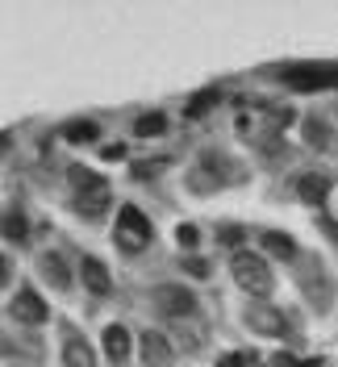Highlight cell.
Here are the masks:
<instances>
[{"label":"cell","mask_w":338,"mask_h":367,"mask_svg":"<svg viewBox=\"0 0 338 367\" xmlns=\"http://www.w3.org/2000/svg\"><path fill=\"white\" fill-rule=\"evenodd\" d=\"M213 104H217V92H197V100H192V104H188L184 113H188V117H205V113H209Z\"/></svg>","instance_id":"cb8c5ba5"},{"label":"cell","mask_w":338,"mask_h":367,"mask_svg":"<svg viewBox=\"0 0 338 367\" xmlns=\"http://www.w3.org/2000/svg\"><path fill=\"white\" fill-rule=\"evenodd\" d=\"M217 242H222V247H230V251L238 255V251H243V242H247V230H238V226H222V230H217Z\"/></svg>","instance_id":"7402d4cb"},{"label":"cell","mask_w":338,"mask_h":367,"mask_svg":"<svg viewBox=\"0 0 338 367\" xmlns=\"http://www.w3.org/2000/svg\"><path fill=\"white\" fill-rule=\"evenodd\" d=\"M217 367H247V355H238V351H230V355H222Z\"/></svg>","instance_id":"83f0119b"},{"label":"cell","mask_w":338,"mask_h":367,"mask_svg":"<svg viewBox=\"0 0 338 367\" xmlns=\"http://www.w3.org/2000/svg\"><path fill=\"white\" fill-rule=\"evenodd\" d=\"M25 234H29V230H25V213H21V209H8V213H4V238H8V242H21Z\"/></svg>","instance_id":"44dd1931"},{"label":"cell","mask_w":338,"mask_h":367,"mask_svg":"<svg viewBox=\"0 0 338 367\" xmlns=\"http://www.w3.org/2000/svg\"><path fill=\"white\" fill-rule=\"evenodd\" d=\"M197 242H201V230H197L192 221H184V226L176 230V247H184V251H192Z\"/></svg>","instance_id":"d4e9b609"},{"label":"cell","mask_w":338,"mask_h":367,"mask_svg":"<svg viewBox=\"0 0 338 367\" xmlns=\"http://www.w3.org/2000/svg\"><path fill=\"white\" fill-rule=\"evenodd\" d=\"M113 238H117V247H121V251L138 255V251H146V247H151V238H155V226H151V217H146L138 205H121V209H117Z\"/></svg>","instance_id":"7a4b0ae2"},{"label":"cell","mask_w":338,"mask_h":367,"mask_svg":"<svg viewBox=\"0 0 338 367\" xmlns=\"http://www.w3.org/2000/svg\"><path fill=\"white\" fill-rule=\"evenodd\" d=\"M100 155H105V163H113V159H121V155H125V146H121V142H113V146H105Z\"/></svg>","instance_id":"f1b7e54d"},{"label":"cell","mask_w":338,"mask_h":367,"mask_svg":"<svg viewBox=\"0 0 338 367\" xmlns=\"http://www.w3.org/2000/svg\"><path fill=\"white\" fill-rule=\"evenodd\" d=\"M138 351H142V364H151V367H167L171 364V338H163L159 330H142Z\"/></svg>","instance_id":"30bf717a"},{"label":"cell","mask_w":338,"mask_h":367,"mask_svg":"<svg viewBox=\"0 0 338 367\" xmlns=\"http://www.w3.org/2000/svg\"><path fill=\"white\" fill-rule=\"evenodd\" d=\"M263 251H268L272 259H284V263L297 259V242H293L289 234H280V230H268V234H263Z\"/></svg>","instance_id":"2e32d148"},{"label":"cell","mask_w":338,"mask_h":367,"mask_svg":"<svg viewBox=\"0 0 338 367\" xmlns=\"http://www.w3.org/2000/svg\"><path fill=\"white\" fill-rule=\"evenodd\" d=\"M192 280H209L213 276V267H209V259H201V255H184V263H180Z\"/></svg>","instance_id":"603a6c76"},{"label":"cell","mask_w":338,"mask_h":367,"mask_svg":"<svg viewBox=\"0 0 338 367\" xmlns=\"http://www.w3.org/2000/svg\"><path fill=\"white\" fill-rule=\"evenodd\" d=\"M109 209V188L105 192H88V196H75V213L79 217H100Z\"/></svg>","instance_id":"e0dca14e"},{"label":"cell","mask_w":338,"mask_h":367,"mask_svg":"<svg viewBox=\"0 0 338 367\" xmlns=\"http://www.w3.org/2000/svg\"><path fill=\"white\" fill-rule=\"evenodd\" d=\"M230 272H234V284H238L247 297H255V301H268L272 288H276L272 263H268L263 255H255V251H238V255L230 259Z\"/></svg>","instance_id":"6da1fadb"},{"label":"cell","mask_w":338,"mask_h":367,"mask_svg":"<svg viewBox=\"0 0 338 367\" xmlns=\"http://www.w3.org/2000/svg\"><path fill=\"white\" fill-rule=\"evenodd\" d=\"M79 280H84V288H88L92 297H109V292H113V276H109V267H105L96 255H84V259H79Z\"/></svg>","instance_id":"ba28073f"},{"label":"cell","mask_w":338,"mask_h":367,"mask_svg":"<svg viewBox=\"0 0 338 367\" xmlns=\"http://www.w3.org/2000/svg\"><path fill=\"white\" fill-rule=\"evenodd\" d=\"M205 322H197V318H180V322H171V347H180V351H201L205 347Z\"/></svg>","instance_id":"9c48e42d"},{"label":"cell","mask_w":338,"mask_h":367,"mask_svg":"<svg viewBox=\"0 0 338 367\" xmlns=\"http://www.w3.org/2000/svg\"><path fill=\"white\" fill-rule=\"evenodd\" d=\"M100 347H105V355H109L113 364H125V359H130V330H125L121 322L105 326V330H100Z\"/></svg>","instance_id":"8fae6325"},{"label":"cell","mask_w":338,"mask_h":367,"mask_svg":"<svg viewBox=\"0 0 338 367\" xmlns=\"http://www.w3.org/2000/svg\"><path fill=\"white\" fill-rule=\"evenodd\" d=\"M297 196H301L305 205H326V196H330V180L318 175V171H305V175H297Z\"/></svg>","instance_id":"5bb4252c"},{"label":"cell","mask_w":338,"mask_h":367,"mask_svg":"<svg viewBox=\"0 0 338 367\" xmlns=\"http://www.w3.org/2000/svg\"><path fill=\"white\" fill-rule=\"evenodd\" d=\"M134 134H138V138H159V134H167V117H163V113H142V117L134 121Z\"/></svg>","instance_id":"ac0fdd59"},{"label":"cell","mask_w":338,"mask_h":367,"mask_svg":"<svg viewBox=\"0 0 338 367\" xmlns=\"http://www.w3.org/2000/svg\"><path fill=\"white\" fill-rule=\"evenodd\" d=\"M8 313H13V322H21V326H46V322H50V305H46V297H38L33 288H21V292L8 301Z\"/></svg>","instance_id":"5b68a950"},{"label":"cell","mask_w":338,"mask_h":367,"mask_svg":"<svg viewBox=\"0 0 338 367\" xmlns=\"http://www.w3.org/2000/svg\"><path fill=\"white\" fill-rule=\"evenodd\" d=\"M268 121H272V130H284V125L293 121V109H284V104H268Z\"/></svg>","instance_id":"484cf974"},{"label":"cell","mask_w":338,"mask_h":367,"mask_svg":"<svg viewBox=\"0 0 338 367\" xmlns=\"http://www.w3.org/2000/svg\"><path fill=\"white\" fill-rule=\"evenodd\" d=\"M272 367H301V359L289 355V351H280V355H272Z\"/></svg>","instance_id":"4316f807"},{"label":"cell","mask_w":338,"mask_h":367,"mask_svg":"<svg viewBox=\"0 0 338 367\" xmlns=\"http://www.w3.org/2000/svg\"><path fill=\"white\" fill-rule=\"evenodd\" d=\"M67 180H71L75 196H88V192H105V188H109V180H105L100 171L84 167V163H71V167H67Z\"/></svg>","instance_id":"7c38bea8"},{"label":"cell","mask_w":338,"mask_h":367,"mask_svg":"<svg viewBox=\"0 0 338 367\" xmlns=\"http://www.w3.org/2000/svg\"><path fill=\"white\" fill-rule=\"evenodd\" d=\"M243 322H247L255 334H263V338H284V334H289V318H284L276 305H268V301H251V305L243 309Z\"/></svg>","instance_id":"277c9868"},{"label":"cell","mask_w":338,"mask_h":367,"mask_svg":"<svg viewBox=\"0 0 338 367\" xmlns=\"http://www.w3.org/2000/svg\"><path fill=\"white\" fill-rule=\"evenodd\" d=\"M38 272H42V280H46L50 288H59V292L71 288V263H67L59 251H42V255H38Z\"/></svg>","instance_id":"52a82bcc"},{"label":"cell","mask_w":338,"mask_h":367,"mask_svg":"<svg viewBox=\"0 0 338 367\" xmlns=\"http://www.w3.org/2000/svg\"><path fill=\"white\" fill-rule=\"evenodd\" d=\"M151 305H155L163 318L180 322V318H192V313H197V292H192V288H184V284H155Z\"/></svg>","instance_id":"3957f363"},{"label":"cell","mask_w":338,"mask_h":367,"mask_svg":"<svg viewBox=\"0 0 338 367\" xmlns=\"http://www.w3.org/2000/svg\"><path fill=\"white\" fill-rule=\"evenodd\" d=\"M280 79H284L289 88H297V92H322V88H330V67L301 63V67H284Z\"/></svg>","instance_id":"8992f818"},{"label":"cell","mask_w":338,"mask_h":367,"mask_svg":"<svg viewBox=\"0 0 338 367\" xmlns=\"http://www.w3.org/2000/svg\"><path fill=\"white\" fill-rule=\"evenodd\" d=\"M63 367H96V351L84 334H67L63 343Z\"/></svg>","instance_id":"4fadbf2b"},{"label":"cell","mask_w":338,"mask_h":367,"mask_svg":"<svg viewBox=\"0 0 338 367\" xmlns=\"http://www.w3.org/2000/svg\"><path fill=\"white\" fill-rule=\"evenodd\" d=\"M167 163H171L167 155H159V159H142V163H134V167H130V175H134V180H155Z\"/></svg>","instance_id":"ffe728a7"},{"label":"cell","mask_w":338,"mask_h":367,"mask_svg":"<svg viewBox=\"0 0 338 367\" xmlns=\"http://www.w3.org/2000/svg\"><path fill=\"white\" fill-rule=\"evenodd\" d=\"M63 138L84 146V142H96V138H100V125H96L92 117H75V121H67V125H63Z\"/></svg>","instance_id":"9a60e30c"},{"label":"cell","mask_w":338,"mask_h":367,"mask_svg":"<svg viewBox=\"0 0 338 367\" xmlns=\"http://www.w3.org/2000/svg\"><path fill=\"white\" fill-rule=\"evenodd\" d=\"M301 125H305V142H309V146H318V150H322V146H330V130H326V121H322V117H305Z\"/></svg>","instance_id":"d6986e66"},{"label":"cell","mask_w":338,"mask_h":367,"mask_svg":"<svg viewBox=\"0 0 338 367\" xmlns=\"http://www.w3.org/2000/svg\"><path fill=\"white\" fill-rule=\"evenodd\" d=\"M322 230H326V234H330V238H335V242H338V226H335V221H330V217H322Z\"/></svg>","instance_id":"f546056e"}]
</instances>
